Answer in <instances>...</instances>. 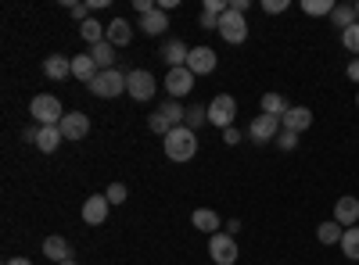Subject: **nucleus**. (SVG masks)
<instances>
[{
	"mask_svg": "<svg viewBox=\"0 0 359 265\" xmlns=\"http://www.w3.org/2000/svg\"><path fill=\"white\" fill-rule=\"evenodd\" d=\"M198 155V133H191L187 126H176L165 136V158L169 162H191Z\"/></svg>",
	"mask_w": 359,
	"mask_h": 265,
	"instance_id": "obj_1",
	"label": "nucleus"
},
{
	"mask_svg": "<svg viewBox=\"0 0 359 265\" xmlns=\"http://www.w3.org/2000/svg\"><path fill=\"white\" fill-rule=\"evenodd\" d=\"M184 115H187V108L180 104V101H165L151 119H147V129L151 133H158V136H169L176 126H184Z\"/></svg>",
	"mask_w": 359,
	"mask_h": 265,
	"instance_id": "obj_2",
	"label": "nucleus"
},
{
	"mask_svg": "<svg viewBox=\"0 0 359 265\" xmlns=\"http://www.w3.org/2000/svg\"><path fill=\"white\" fill-rule=\"evenodd\" d=\"M29 115H33L36 126H62V119H65L62 101H57L54 94H36L33 104H29Z\"/></svg>",
	"mask_w": 359,
	"mask_h": 265,
	"instance_id": "obj_3",
	"label": "nucleus"
},
{
	"mask_svg": "<svg viewBox=\"0 0 359 265\" xmlns=\"http://www.w3.org/2000/svg\"><path fill=\"white\" fill-rule=\"evenodd\" d=\"M126 76H130V72H118V69L97 72V79L90 83V94L101 97V101H111V97H118V94H126Z\"/></svg>",
	"mask_w": 359,
	"mask_h": 265,
	"instance_id": "obj_4",
	"label": "nucleus"
},
{
	"mask_svg": "<svg viewBox=\"0 0 359 265\" xmlns=\"http://www.w3.org/2000/svg\"><path fill=\"white\" fill-rule=\"evenodd\" d=\"M205 108H208V122L219 126V129H230L233 119H237V101H233L230 94H216Z\"/></svg>",
	"mask_w": 359,
	"mask_h": 265,
	"instance_id": "obj_5",
	"label": "nucleus"
},
{
	"mask_svg": "<svg viewBox=\"0 0 359 265\" xmlns=\"http://www.w3.org/2000/svg\"><path fill=\"white\" fill-rule=\"evenodd\" d=\"M155 90H158V83H155V76L147 72V69H133V72L126 76V94H130L133 101H151Z\"/></svg>",
	"mask_w": 359,
	"mask_h": 265,
	"instance_id": "obj_6",
	"label": "nucleus"
},
{
	"mask_svg": "<svg viewBox=\"0 0 359 265\" xmlns=\"http://www.w3.org/2000/svg\"><path fill=\"white\" fill-rule=\"evenodd\" d=\"M208 255H212L216 265H237V241L230 233H216V237H208Z\"/></svg>",
	"mask_w": 359,
	"mask_h": 265,
	"instance_id": "obj_7",
	"label": "nucleus"
},
{
	"mask_svg": "<svg viewBox=\"0 0 359 265\" xmlns=\"http://www.w3.org/2000/svg\"><path fill=\"white\" fill-rule=\"evenodd\" d=\"M277 133H280L277 115H255L252 126H248V140L252 143H269V140H277Z\"/></svg>",
	"mask_w": 359,
	"mask_h": 265,
	"instance_id": "obj_8",
	"label": "nucleus"
},
{
	"mask_svg": "<svg viewBox=\"0 0 359 265\" xmlns=\"http://www.w3.org/2000/svg\"><path fill=\"white\" fill-rule=\"evenodd\" d=\"M219 36H223L226 43H245V40H248V22H245V15L226 11V15L219 18Z\"/></svg>",
	"mask_w": 359,
	"mask_h": 265,
	"instance_id": "obj_9",
	"label": "nucleus"
},
{
	"mask_svg": "<svg viewBox=\"0 0 359 265\" xmlns=\"http://www.w3.org/2000/svg\"><path fill=\"white\" fill-rule=\"evenodd\" d=\"M62 133H65V140H72V143L86 140V133H90V115H86V111H65Z\"/></svg>",
	"mask_w": 359,
	"mask_h": 265,
	"instance_id": "obj_10",
	"label": "nucleus"
},
{
	"mask_svg": "<svg viewBox=\"0 0 359 265\" xmlns=\"http://www.w3.org/2000/svg\"><path fill=\"white\" fill-rule=\"evenodd\" d=\"M187 69H191V76H212L216 72V50L212 47H191Z\"/></svg>",
	"mask_w": 359,
	"mask_h": 265,
	"instance_id": "obj_11",
	"label": "nucleus"
},
{
	"mask_svg": "<svg viewBox=\"0 0 359 265\" xmlns=\"http://www.w3.org/2000/svg\"><path fill=\"white\" fill-rule=\"evenodd\" d=\"M165 90H169L172 101H180L184 94H191V90H194V76H191V69H187V65H184V69H169V76H165Z\"/></svg>",
	"mask_w": 359,
	"mask_h": 265,
	"instance_id": "obj_12",
	"label": "nucleus"
},
{
	"mask_svg": "<svg viewBox=\"0 0 359 265\" xmlns=\"http://www.w3.org/2000/svg\"><path fill=\"white\" fill-rule=\"evenodd\" d=\"M108 208H111V204H108L104 194H90V197L83 201V222H86V226H101V222L108 219Z\"/></svg>",
	"mask_w": 359,
	"mask_h": 265,
	"instance_id": "obj_13",
	"label": "nucleus"
},
{
	"mask_svg": "<svg viewBox=\"0 0 359 265\" xmlns=\"http://www.w3.org/2000/svg\"><path fill=\"white\" fill-rule=\"evenodd\" d=\"M158 57H162L169 69H184V65H187V57H191V47H187L184 40H165L162 50H158Z\"/></svg>",
	"mask_w": 359,
	"mask_h": 265,
	"instance_id": "obj_14",
	"label": "nucleus"
},
{
	"mask_svg": "<svg viewBox=\"0 0 359 265\" xmlns=\"http://www.w3.org/2000/svg\"><path fill=\"white\" fill-rule=\"evenodd\" d=\"M334 222H338V226H345V229L359 222V201H355L352 194H345V197H338V201H334Z\"/></svg>",
	"mask_w": 359,
	"mask_h": 265,
	"instance_id": "obj_15",
	"label": "nucleus"
},
{
	"mask_svg": "<svg viewBox=\"0 0 359 265\" xmlns=\"http://www.w3.org/2000/svg\"><path fill=\"white\" fill-rule=\"evenodd\" d=\"M313 126V111L309 108H294L291 104V111L280 119V129H291V133H302V129H309Z\"/></svg>",
	"mask_w": 359,
	"mask_h": 265,
	"instance_id": "obj_16",
	"label": "nucleus"
},
{
	"mask_svg": "<svg viewBox=\"0 0 359 265\" xmlns=\"http://www.w3.org/2000/svg\"><path fill=\"white\" fill-rule=\"evenodd\" d=\"M111 47H126L130 40H133V25L126 22V18H111L108 22V36H104Z\"/></svg>",
	"mask_w": 359,
	"mask_h": 265,
	"instance_id": "obj_17",
	"label": "nucleus"
},
{
	"mask_svg": "<svg viewBox=\"0 0 359 265\" xmlns=\"http://www.w3.org/2000/svg\"><path fill=\"white\" fill-rule=\"evenodd\" d=\"M97 72H101V69L94 65V57H90V54H76V57H72V76H76L79 83L90 86V83L97 79Z\"/></svg>",
	"mask_w": 359,
	"mask_h": 265,
	"instance_id": "obj_18",
	"label": "nucleus"
},
{
	"mask_svg": "<svg viewBox=\"0 0 359 265\" xmlns=\"http://www.w3.org/2000/svg\"><path fill=\"white\" fill-rule=\"evenodd\" d=\"M43 76H47V79H69V76H72V57L50 54L47 62H43Z\"/></svg>",
	"mask_w": 359,
	"mask_h": 265,
	"instance_id": "obj_19",
	"label": "nucleus"
},
{
	"mask_svg": "<svg viewBox=\"0 0 359 265\" xmlns=\"http://www.w3.org/2000/svg\"><path fill=\"white\" fill-rule=\"evenodd\" d=\"M191 222H194V229L208 233V237H216V233H219V215H216L212 208H194Z\"/></svg>",
	"mask_w": 359,
	"mask_h": 265,
	"instance_id": "obj_20",
	"label": "nucleus"
},
{
	"mask_svg": "<svg viewBox=\"0 0 359 265\" xmlns=\"http://www.w3.org/2000/svg\"><path fill=\"white\" fill-rule=\"evenodd\" d=\"M43 255H47L50 262L62 265V262H69V258H72V248H69V241H65V237H47V241H43Z\"/></svg>",
	"mask_w": 359,
	"mask_h": 265,
	"instance_id": "obj_21",
	"label": "nucleus"
},
{
	"mask_svg": "<svg viewBox=\"0 0 359 265\" xmlns=\"http://www.w3.org/2000/svg\"><path fill=\"white\" fill-rule=\"evenodd\" d=\"M62 140H65L62 126H43V129H40V140H36V147H40L43 155H54L57 147H62Z\"/></svg>",
	"mask_w": 359,
	"mask_h": 265,
	"instance_id": "obj_22",
	"label": "nucleus"
},
{
	"mask_svg": "<svg viewBox=\"0 0 359 265\" xmlns=\"http://www.w3.org/2000/svg\"><path fill=\"white\" fill-rule=\"evenodd\" d=\"M140 29H144V33H147V36H162V33H165V29H169V15L155 8L151 15H144V18H140Z\"/></svg>",
	"mask_w": 359,
	"mask_h": 265,
	"instance_id": "obj_23",
	"label": "nucleus"
},
{
	"mask_svg": "<svg viewBox=\"0 0 359 265\" xmlns=\"http://www.w3.org/2000/svg\"><path fill=\"white\" fill-rule=\"evenodd\" d=\"M90 57H94V65L101 69V72H108V69H115V47L104 40V43H97V47H90L86 50Z\"/></svg>",
	"mask_w": 359,
	"mask_h": 265,
	"instance_id": "obj_24",
	"label": "nucleus"
},
{
	"mask_svg": "<svg viewBox=\"0 0 359 265\" xmlns=\"http://www.w3.org/2000/svg\"><path fill=\"white\" fill-rule=\"evenodd\" d=\"M287 111H291V101L284 94H262V115H277V119H284Z\"/></svg>",
	"mask_w": 359,
	"mask_h": 265,
	"instance_id": "obj_25",
	"label": "nucleus"
},
{
	"mask_svg": "<svg viewBox=\"0 0 359 265\" xmlns=\"http://www.w3.org/2000/svg\"><path fill=\"white\" fill-rule=\"evenodd\" d=\"M79 36H83L90 47H97V43H104V36H108V25H101L97 18H90V22L79 25Z\"/></svg>",
	"mask_w": 359,
	"mask_h": 265,
	"instance_id": "obj_26",
	"label": "nucleus"
},
{
	"mask_svg": "<svg viewBox=\"0 0 359 265\" xmlns=\"http://www.w3.org/2000/svg\"><path fill=\"white\" fill-rule=\"evenodd\" d=\"M331 22H334V29H352L355 22H359V15H355V4H338L334 8V15H331Z\"/></svg>",
	"mask_w": 359,
	"mask_h": 265,
	"instance_id": "obj_27",
	"label": "nucleus"
},
{
	"mask_svg": "<svg viewBox=\"0 0 359 265\" xmlns=\"http://www.w3.org/2000/svg\"><path fill=\"white\" fill-rule=\"evenodd\" d=\"M316 237H320V244H341L345 229H341L334 219H327V222H320V226H316Z\"/></svg>",
	"mask_w": 359,
	"mask_h": 265,
	"instance_id": "obj_28",
	"label": "nucleus"
},
{
	"mask_svg": "<svg viewBox=\"0 0 359 265\" xmlns=\"http://www.w3.org/2000/svg\"><path fill=\"white\" fill-rule=\"evenodd\" d=\"M341 251L348 262H359V226H348L345 237H341Z\"/></svg>",
	"mask_w": 359,
	"mask_h": 265,
	"instance_id": "obj_29",
	"label": "nucleus"
},
{
	"mask_svg": "<svg viewBox=\"0 0 359 265\" xmlns=\"http://www.w3.org/2000/svg\"><path fill=\"white\" fill-rule=\"evenodd\" d=\"M334 0H302V11L309 15V18H323V15H334Z\"/></svg>",
	"mask_w": 359,
	"mask_h": 265,
	"instance_id": "obj_30",
	"label": "nucleus"
},
{
	"mask_svg": "<svg viewBox=\"0 0 359 265\" xmlns=\"http://www.w3.org/2000/svg\"><path fill=\"white\" fill-rule=\"evenodd\" d=\"M205 122H208V108H201V104L187 108V115H184V126H187L191 133H198V129H201Z\"/></svg>",
	"mask_w": 359,
	"mask_h": 265,
	"instance_id": "obj_31",
	"label": "nucleus"
},
{
	"mask_svg": "<svg viewBox=\"0 0 359 265\" xmlns=\"http://www.w3.org/2000/svg\"><path fill=\"white\" fill-rule=\"evenodd\" d=\"M341 47H345V50H352V54H359V22L341 33Z\"/></svg>",
	"mask_w": 359,
	"mask_h": 265,
	"instance_id": "obj_32",
	"label": "nucleus"
},
{
	"mask_svg": "<svg viewBox=\"0 0 359 265\" xmlns=\"http://www.w3.org/2000/svg\"><path fill=\"white\" fill-rule=\"evenodd\" d=\"M126 194H130V190H126V183H111V187L104 190L108 204H123V201H126Z\"/></svg>",
	"mask_w": 359,
	"mask_h": 265,
	"instance_id": "obj_33",
	"label": "nucleus"
},
{
	"mask_svg": "<svg viewBox=\"0 0 359 265\" xmlns=\"http://www.w3.org/2000/svg\"><path fill=\"white\" fill-rule=\"evenodd\" d=\"M277 143H280V151H294V147H298V133L280 129V133H277Z\"/></svg>",
	"mask_w": 359,
	"mask_h": 265,
	"instance_id": "obj_34",
	"label": "nucleus"
},
{
	"mask_svg": "<svg viewBox=\"0 0 359 265\" xmlns=\"http://www.w3.org/2000/svg\"><path fill=\"white\" fill-rule=\"evenodd\" d=\"M198 25H201V29H208V33H219V18H216V15H208V11H201Z\"/></svg>",
	"mask_w": 359,
	"mask_h": 265,
	"instance_id": "obj_35",
	"label": "nucleus"
},
{
	"mask_svg": "<svg viewBox=\"0 0 359 265\" xmlns=\"http://www.w3.org/2000/svg\"><path fill=\"white\" fill-rule=\"evenodd\" d=\"M262 11H269V15H284V11H287V0H262Z\"/></svg>",
	"mask_w": 359,
	"mask_h": 265,
	"instance_id": "obj_36",
	"label": "nucleus"
},
{
	"mask_svg": "<svg viewBox=\"0 0 359 265\" xmlns=\"http://www.w3.org/2000/svg\"><path fill=\"white\" fill-rule=\"evenodd\" d=\"M69 11H72V18H76L79 25H83V22H90V4H72Z\"/></svg>",
	"mask_w": 359,
	"mask_h": 265,
	"instance_id": "obj_37",
	"label": "nucleus"
},
{
	"mask_svg": "<svg viewBox=\"0 0 359 265\" xmlns=\"http://www.w3.org/2000/svg\"><path fill=\"white\" fill-rule=\"evenodd\" d=\"M40 129H43V126H36V122H33V126H25V129H22V140L36 143V140H40Z\"/></svg>",
	"mask_w": 359,
	"mask_h": 265,
	"instance_id": "obj_38",
	"label": "nucleus"
},
{
	"mask_svg": "<svg viewBox=\"0 0 359 265\" xmlns=\"http://www.w3.org/2000/svg\"><path fill=\"white\" fill-rule=\"evenodd\" d=\"M223 143H226V147L241 143V129H233V126H230V129H223Z\"/></svg>",
	"mask_w": 359,
	"mask_h": 265,
	"instance_id": "obj_39",
	"label": "nucleus"
},
{
	"mask_svg": "<svg viewBox=\"0 0 359 265\" xmlns=\"http://www.w3.org/2000/svg\"><path fill=\"white\" fill-rule=\"evenodd\" d=\"M252 8V0H230V11H237V15H245Z\"/></svg>",
	"mask_w": 359,
	"mask_h": 265,
	"instance_id": "obj_40",
	"label": "nucleus"
},
{
	"mask_svg": "<svg viewBox=\"0 0 359 265\" xmlns=\"http://www.w3.org/2000/svg\"><path fill=\"white\" fill-rule=\"evenodd\" d=\"M345 72H348V79H352V83H359V57H352Z\"/></svg>",
	"mask_w": 359,
	"mask_h": 265,
	"instance_id": "obj_41",
	"label": "nucleus"
},
{
	"mask_svg": "<svg viewBox=\"0 0 359 265\" xmlns=\"http://www.w3.org/2000/svg\"><path fill=\"white\" fill-rule=\"evenodd\" d=\"M4 265H33V262H29V258H8Z\"/></svg>",
	"mask_w": 359,
	"mask_h": 265,
	"instance_id": "obj_42",
	"label": "nucleus"
},
{
	"mask_svg": "<svg viewBox=\"0 0 359 265\" xmlns=\"http://www.w3.org/2000/svg\"><path fill=\"white\" fill-rule=\"evenodd\" d=\"M62 265H79V262H72V258H69V262H62Z\"/></svg>",
	"mask_w": 359,
	"mask_h": 265,
	"instance_id": "obj_43",
	"label": "nucleus"
},
{
	"mask_svg": "<svg viewBox=\"0 0 359 265\" xmlns=\"http://www.w3.org/2000/svg\"><path fill=\"white\" fill-rule=\"evenodd\" d=\"M355 104H359V90H355Z\"/></svg>",
	"mask_w": 359,
	"mask_h": 265,
	"instance_id": "obj_44",
	"label": "nucleus"
},
{
	"mask_svg": "<svg viewBox=\"0 0 359 265\" xmlns=\"http://www.w3.org/2000/svg\"><path fill=\"white\" fill-rule=\"evenodd\" d=\"M355 15H359V4H355Z\"/></svg>",
	"mask_w": 359,
	"mask_h": 265,
	"instance_id": "obj_45",
	"label": "nucleus"
}]
</instances>
